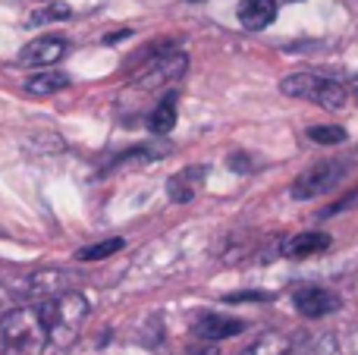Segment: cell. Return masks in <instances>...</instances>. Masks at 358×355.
Instances as JSON below:
<instances>
[{"label":"cell","instance_id":"obj_3","mask_svg":"<svg viewBox=\"0 0 358 355\" xmlns=\"http://www.w3.org/2000/svg\"><path fill=\"white\" fill-rule=\"evenodd\" d=\"M280 92L286 98H299V101H315V104L327 107V110H340L346 107L349 88L336 79H327V75L317 73H292L280 82Z\"/></svg>","mask_w":358,"mask_h":355},{"label":"cell","instance_id":"obj_2","mask_svg":"<svg viewBox=\"0 0 358 355\" xmlns=\"http://www.w3.org/2000/svg\"><path fill=\"white\" fill-rule=\"evenodd\" d=\"M0 333H3L6 352L16 355H41L50 346L35 305H16L3 312L0 314Z\"/></svg>","mask_w":358,"mask_h":355},{"label":"cell","instance_id":"obj_8","mask_svg":"<svg viewBox=\"0 0 358 355\" xmlns=\"http://www.w3.org/2000/svg\"><path fill=\"white\" fill-rule=\"evenodd\" d=\"M245 331V321L239 318H229V314H198L195 321V333L201 340H208V343H217V340H227V337H236V333Z\"/></svg>","mask_w":358,"mask_h":355},{"label":"cell","instance_id":"obj_10","mask_svg":"<svg viewBox=\"0 0 358 355\" xmlns=\"http://www.w3.org/2000/svg\"><path fill=\"white\" fill-rule=\"evenodd\" d=\"M277 19V0H242L239 3V22L248 31H261Z\"/></svg>","mask_w":358,"mask_h":355},{"label":"cell","instance_id":"obj_11","mask_svg":"<svg viewBox=\"0 0 358 355\" xmlns=\"http://www.w3.org/2000/svg\"><path fill=\"white\" fill-rule=\"evenodd\" d=\"M334 245V239L327 233H296L292 239H286L283 245V255L286 258H311V255H321Z\"/></svg>","mask_w":358,"mask_h":355},{"label":"cell","instance_id":"obj_18","mask_svg":"<svg viewBox=\"0 0 358 355\" xmlns=\"http://www.w3.org/2000/svg\"><path fill=\"white\" fill-rule=\"evenodd\" d=\"M271 293H229L227 302H267Z\"/></svg>","mask_w":358,"mask_h":355},{"label":"cell","instance_id":"obj_6","mask_svg":"<svg viewBox=\"0 0 358 355\" xmlns=\"http://www.w3.org/2000/svg\"><path fill=\"white\" fill-rule=\"evenodd\" d=\"M292 305L302 318H324V314H334L340 308V296L324 287H305L292 296Z\"/></svg>","mask_w":358,"mask_h":355},{"label":"cell","instance_id":"obj_4","mask_svg":"<svg viewBox=\"0 0 358 355\" xmlns=\"http://www.w3.org/2000/svg\"><path fill=\"white\" fill-rule=\"evenodd\" d=\"M340 180V167L336 164H321V167H311L292 182V198L299 201H308V198H317V195L330 192Z\"/></svg>","mask_w":358,"mask_h":355},{"label":"cell","instance_id":"obj_21","mask_svg":"<svg viewBox=\"0 0 358 355\" xmlns=\"http://www.w3.org/2000/svg\"><path fill=\"white\" fill-rule=\"evenodd\" d=\"M6 352V346H3V333H0V355H3Z\"/></svg>","mask_w":358,"mask_h":355},{"label":"cell","instance_id":"obj_1","mask_svg":"<svg viewBox=\"0 0 358 355\" xmlns=\"http://www.w3.org/2000/svg\"><path fill=\"white\" fill-rule=\"evenodd\" d=\"M44 324V333H48V343L57 346V349H66L69 343H76L82 331V321L88 318V302L82 293L76 289H63V293L44 296V299L31 302Z\"/></svg>","mask_w":358,"mask_h":355},{"label":"cell","instance_id":"obj_13","mask_svg":"<svg viewBox=\"0 0 358 355\" xmlns=\"http://www.w3.org/2000/svg\"><path fill=\"white\" fill-rule=\"evenodd\" d=\"M173 126H176V94H167V98H164L161 104L151 110L148 129L155 132V136H167Z\"/></svg>","mask_w":358,"mask_h":355},{"label":"cell","instance_id":"obj_20","mask_svg":"<svg viewBox=\"0 0 358 355\" xmlns=\"http://www.w3.org/2000/svg\"><path fill=\"white\" fill-rule=\"evenodd\" d=\"M195 355H217L214 346H208V349H201V352H195Z\"/></svg>","mask_w":358,"mask_h":355},{"label":"cell","instance_id":"obj_9","mask_svg":"<svg viewBox=\"0 0 358 355\" xmlns=\"http://www.w3.org/2000/svg\"><path fill=\"white\" fill-rule=\"evenodd\" d=\"M204 176H208V167H204V164H198V167H185V170H179L173 180H170V186H167L170 198L179 201V205L192 201L198 192H201Z\"/></svg>","mask_w":358,"mask_h":355},{"label":"cell","instance_id":"obj_17","mask_svg":"<svg viewBox=\"0 0 358 355\" xmlns=\"http://www.w3.org/2000/svg\"><path fill=\"white\" fill-rule=\"evenodd\" d=\"M69 13H73V10H69L66 3H50V6H44V10H35V13H31V19H29V22H31V25L57 22V19H66Z\"/></svg>","mask_w":358,"mask_h":355},{"label":"cell","instance_id":"obj_14","mask_svg":"<svg viewBox=\"0 0 358 355\" xmlns=\"http://www.w3.org/2000/svg\"><path fill=\"white\" fill-rule=\"evenodd\" d=\"M286 352H289V340L277 331H267L252 346H245L239 355H286Z\"/></svg>","mask_w":358,"mask_h":355},{"label":"cell","instance_id":"obj_15","mask_svg":"<svg viewBox=\"0 0 358 355\" xmlns=\"http://www.w3.org/2000/svg\"><path fill=\"white\" fill-rule=\"evenodd\" d=\"M123 245H126L123 239H104V242H94V245L79 249V252H76V258H79V261H104V258L117 255Z\"/></svg>","mask_w":358,"mask_h":355},{"label":"cell","instance_id":"obj_7","mask_svg":"<svg viewBox=\"0 0 358 355\" xmlns=\"http://www.w3.org/2000/svg\"><path fill=\"white\" fill-rule=\"evenodd\" d=\"M66 50H69L66 38L44 35V38H35V41L25 44L22 54H19V63H25V66H50V63H57Z\"/></svg>","mask_w":358,"mask_h":355},{"label":"cell","instance_id":"obj_5","mask_svg":"<svg viewBox=\"0 0 358 355\" xmlns=\"http://www.w3.org/2000/svg\"><path fill=\"white\" fill-rule=\"evenodd\" d=\"M185 63L189 60H185V54H179V50L155 57V60L142 69V75L136 79V85L138 88H157V85H164V82H173L185 73Z\"/></svg>","mask_w":358,"mask_h":355},{"label":"cell","instance_id":"obj_16","mask_svg":"<svg viewBox=\"0 0 358 355\" xmlns=\"http://www.w3.org/2000/svg\"><path fill=\"white\" fill-rule=\"evenodd\" d=\"M308 138L317 145H340V142H346V129L343 126H311Z\"/></svg>","mask_w":358,"mask_h":355},{"label":"cell","instance_id":"obj_22","mask_svg":"<svg viewBox=\"0 0 358 355\" xmlns=\"http://www.w3.org/2000/svg\"><path fill=\"white\" fill-rule=\"evenodd\" d=\"M352 94H355V101H358V82H355V85H352Z\"/></svg>","mask_w":358,"mask_h":355},{"label":"cell","instance_id":"obj_12","mask_svg":"<svg viewBox=\"0 0 358 355\" xmlns=\"http://www.w3.org/2000/svg\"><path fill=\"white\" fill-rule=\"evenodd\" d=\"M69 75H63V73H35V75H29L25 79V92L29 94H38V98H44V94H57V92H63V88H69Z\"/></svg>","mask_w":358,"mask_h":355},{"label":"cell","instance_id":"obj_19","mask_svg":"<svg viewBox=\"0 0 358 355\" xmlns=\"http://www.w3.org/2000/svg\"><path fill=\"white\" fill-rule=\"evenodd\" d=\"M229 167H233V170H248L245 154H233V157H229Z\"/></svg>","mask_w":358,"mask_h":355}]
</instances>
